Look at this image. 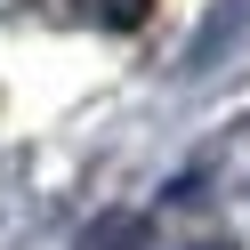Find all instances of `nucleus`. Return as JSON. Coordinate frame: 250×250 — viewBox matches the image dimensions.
<instances>
[{
  "instance_id": "1",
  "label": "nucleus",
  "mask_w": 250,
  "mask_h": 250,
  "mask_svg": "<svg viewBox=\"0 0 250 250\" xmlns=\"http://www.w3.org/2000/svg\"><path fill=\"white\" fill-rule=\"evenodd\" d=\"M41 24H73V33H137L153 17V0H24Z\"/></svg>"
}]
</instances>
